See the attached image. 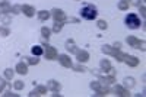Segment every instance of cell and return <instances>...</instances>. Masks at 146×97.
<instances>
[{
    "label": "cell",
    "instance_id": "obj_1",
    "mask_svg": "<svg viewBox=\"0 0 146 97\" xmlns=\"http://www.w3.org/2000/svg\"><path fill=\"white\" fill-rule=\"evenodd\" d=\"M80 16L86 20H94L98 16V10H96V7L92 6V5H85L80 9Z\"/></svg>",
    "mask_w": 146,
    "mask_h": 97
},
{
    "label": "cell",
    "instance_id": "obj_2",
    "mask_svg": "<svg viewBox=\"0 0 146 97\" xmlns=\"http://www.w3.org/2000/svg\"><path fill=\"white\" fill-rule=\"evenodd\" d=\"M124 22H126V26L130 28V29H137V28H140V25H142L140 19H139V16H137L136 13H129V15L126 16Z\"/></svg>",
    "mask_w": 146,
    "mask_h": 97
},
{
    "label": "cell",
    "instance_id": "obj_3",
    "mask_svg": "<svg viewBox=\"0 0 146 97\" xmlns=\"http://www.w3.org/2000/svg\"><path fill=\"white\" fill-rule=\"evenodd\" d=\"M51 16L54 18V20L56 22H64L66 20V15H64V12L62 10V9H57V7H54L51 12Z\"/></svg>",
    "mask_w": 146,
    "mask_h": 97
},
{
    "label": "cell",
    "instance_id": "obj_4",
    "mask_svg": "<svg viewBox=\"0 0 146 97\" xmlns=\"http://www.w3.org/2000/svg\"><path fill=\"white\" fill-rule=\"evenodd\" d=\"M44 54H45V58H47V59H50V61H54V59H57V57H58L57 49H56V48H53V46H50V45L45 48Z\"/></svg>",
    "mask_w": 146,
    "mask_h": 97
},
{
    "label": "cell",
    "instance_id": "obj_5",
    "mask_svg": "<svg viewBox=\"0 0 146 97\" xmlns=\"http://www.w3.org/2000/svg\"><path fill=\"white\" fill-rule=\"evenodd\" d=\"M57 59H58V62L62 64L64 68H72V67H73V62H72L70 57H69V55H66V54L58 55V57H57Z\"/></svg>",
    "mask_w": 146,
    "mask_h": 97
},
{
    "label": "cell",
    "instance_id": "obj_6",
    "mask_svg": "<svg viewBox=\"0 0 146 97\" xmlns=\"http://www.w3.org/2000/svg\"><path fill=\"white\" fill-rule=\"evenodd\" d=\"M123 61H124L129 67H137V65H139V58L135 57V55H127V54H124V59H123Z\"/></svg>",
    "mask_w": 146,
    "mask_h": 97
},
{
    "label": "cell",
    "instance_id": "obj_7",
    "mask_svg": "<svg viewBox=\"0 0 146 97\" xmlns=\"http://www.w3.org/2000/svg\"><path fill=\"white\" fill-rule=\"evenodd\" d=\"M76 59L79 62H82V64H85V62H88L89 61V52L88 51H85V49H78V52H76Z\"/></svg>",
    "mask_w": 146,
    "mask_h": 97
},
{
    "label": "cell",
    "instance_id": "obj_8",
    "mask_svg": "<svg viewBox=\"0 0 146 97\" xmlns=\"http://www.w3.org/2000/svg\"><path fill=\"white\" fill-rule=\"evenodd\" d=\"M113 91H114L117 96H121V97H127V96H130L129 89H126L124 86H114Z\"/></svg>",
    "mask_w": 146,
    "mask_h": 97
},
{
    "label": "cell",
    "instance_id": "obj_9",
    "mask_svg": "<svg viewBox=\"0 0 146 97\" xmlns=\"http://www.w3.org/2000/svg\"><path fill=\"white\" fill-rule=\"evenodd\" d=\"M47 90H51V91H60L62 90V84L56 80H48L47 81Z\"/></svg>",
    "mask_w": 146,
    "mask_h": 97
},
{
    "label": "cell",
    "instance_id": "obj_10",
    "mask_svg": "<svg viewBox=\"0 0 146 97\" xmlns=\"http://www.w3.org/2000/svg\"><path fill=\"white\" fill-rule=\"evenodd\" d=\"M21 12L23 15H25L27 18H32L35 15V9L32 6H28V5H22L21 6Z\"/></svg>",
    "mask_w": 146,
    "mask_h": 97
},
{
    "label": "cell",
    "instance_id": "obj_11",
    "mask_svg": "<svg viewBox=\"0 0 146 97\" xmlns=\"http://www.w3.org/2000/svg\"><path fill=\"white\" fill-rule=\"evenodd\" d=\"M15 71L18 72V74H21V76H27L28 74V65L25 64V62H18L16 64V67H15Z\"/></svg>",
    "mask_w": 146,
    "mask_h": 97
},
{
    "label": "cell",
    "instance_id": "obj_12",
    "mask_svg": "<svg viewBox=\"0 0 146 97\" xmlns=\"http://www.w3.org/2000/svg\"><path fill=\"white\" fill-rule=\"evenodd\" d=\"M126 42L131 46V48H136V49H139V45H140V41L136 38V36H133V35H129L127 38H126Z\"/></svg>",
    "mask_w": 146,
    "mask_h": 97
},
{
    "label": "cell",
    "instance_id": "obj_13",
    "mask_svg": "<svg viewBox=\"0 0 146 97\" xmlns=\"http://www.w3.org/2000/svg\"><path fill=\"white\" fill-rule=\"evenodd\" d=\"M66 49H67L70 54H76V52H78V48H76V45H75V41H73V39H67V41H66Z\"/></svg>",
    "mask_w": 146,
    "mask_h": 97
},
{
    "label": "cell",
    "instance_id": "obj_14",
    "mask_svg": "<svg viewBox=\"0 0 146 97\" xmlns=\"http://www.w3.org/2000/svg\"><path fill=\"white\" fill-rule=\"evenodd\" d=\"M36 16H38V19L40 20H42V22H45V20H48L51 18V13L48 10H40L38 13H36Z\"/></svg>",
    "mask_w": 146,
    "mask_h": 97
},
{
    "label": "cell",
    "instance_id": "obj_15",
    "mask_svg": "<svg viewBox=\"0 0 146 97\" xmlns=\"http://www.w3.org/2000/svg\"><path fill=\"white\" fill-rule=\"evenodd\" d=\"M31 52H32V55H35V57H41V55L44 54V48H42L41 45H34V46L31 48Z\"/></svg>",
    "mask_w": 146,
    "mask_h": 97
},
{
    "label": "cell",
    "instance_id": "obj_16",
    "mask_svg": "<svg viewBox=\"0 0 146 97\" xmlns=\"http://www.w3.org/2000/svg\"><path fill=\"white\" fill-rule=\"evenodd\" d=\"M124 84H123V86L126 87V89H131V87H135V84H136V80L135 78H133V77H126L124 78V81H123Z\"/></svg>",
    "mask_w": 146,
    "mask_h": 97
},
{
    "label": "cell",
    "instance_id": "obj_17",
    "mask_svg": "<svg viewBox=\"0 0 146 97\" xmlns=\"http://www.w3.org/2000/svg\"><path fill=\"white\" fill-rule=\"evenodd\" d=\"M50 35H51V29H48L47 26H42L41 28V36H42L45 41L50 39Z\"/></svg>",
    "mask_w": 146,
    "mask_h": 97
},
{
    "label": "cell",
    "instance_id": "obj_18",
    "mask_svg": "<svg viewBox=\"0 0 146 97\" xmlns=\"http://www.w3.org/2000/svg\"><path fill=\"white\" fill-rule=\"evenodd\" d=\"M101 49H102V52L104 54H108V55H113L117 49H114V48L111 46V45H104L102 48H101Z\"/></svg>",
    "mask_w": 146,
    "mask_h": 97
},
{
    "label": "cell",
    "instance_id": "obj_19",
    "mask_svg": "<svg viewBox=\"0 0 146 97\" xmlns=\"http://www.w3.org/2000/svg\"><path fill=\"white\" fill-rule=\"evenodd\" d=\"M62 29H63V22H56L54 25H53V29H51V32H54V33H58V32H62Z\"/></svg>",
    "mask_w": 146,
    "mask_h": 97
},
{
    "label": "cell",
    "instance_id": "obj_20",
    "mask_svg": "<svg viewBox=\"0 0 146 97\" xmlns=\"http://www.w3.org/2000/svg\"><path fill=\"white\" fill-rule=\"evenodd\" d=\"M72 68L75 70V71H78V72H85V71H88V68L85 67L82 62H79V64H76V65H73Z\"/></svg>",
    "mask_w": 146,
    "mask_h": 97
},
{
    "label": "cell",
    "instance_id": "obj_21",
    "mask_svg": "<svg viewBox=\"0 0 146 97\" xmlns=\"http://www.w3.org/2000/svg\"><path fill=\"white\" fill-rule=\"evenodd\" d=\"M13 76H15V71L12 70V68H6L5 70V78L6 80H12V78H13Z\"/></svg>",
    "mask_w": 146,
    "mask_h": 97
},
{
    "label": "cell",
    "instance_id": "obj_22",
    "mask_svg": "<svg viewBox=\"0 0 146 97\" xmlns=\"http://www.w3.org/2000/svg\"><path fill=\"white\" fill-rule=\"evenodd\" d=\"M100 65H101V70H104V71H108L110 68H111V62H110L108 59H102Z\"/></svg>",
    "mask_w": 146,
    "mask_h": 97
},
{
    "label": "cell",
    "instance_id": "obj_23",
    "mask_svg": "<svg viewBox=\"0 0 146 97\" xmlns=\"http://www.w3.org/2000/svg\"><path fill=\"white\" fill-rule=\"evenodd\" d=\"M129 6H130L129 0H121V2H118V9L120 10H127Z\"/></svg>",
    "mask_w": 146,
    "mask_h": 97
},
{
    "label": "cell",
    "instance_id": "obj_24",
    "mask_svg": "<svg viewBox=\"0 0 146 97\" xmlns=\"http://www.w3.org/2000/svg\"><path fill=\"white\" fill-rule=\"evenodd\" d=\"M27 59V64H29V65H36L40 62V59H38V57H31V58H25Z\"/></svg>",
    "mask_w": 146,
    "mask_h": 97
},
{
    "label": "cell",
    "instance_id": "obj_25",
    "mask_svg": "<svg viewBox=\"0 0 146 97\" xmlns=\"http://www.w3.org/2000/svg\"><path fill=\"white\" fill-rule=\"evenodd\" d=\"M13 89L15 90H23L25 89V84H23V81H21V80H16L13 83Z\"/></svg>",
    "mask_w": 146,
    "mask_h": 97
},
{
    "label": "cell",
    "instance_id": "obj_26",
    "mask_svg": "<svg viewBox=\"0 0 146 97\" xmlns=\"http://www.w3.org/2000/svg\"><path fill=\"white\" fill-rule=\"evenodd\" d=\"M96 26H98V29H101V31H105V29L108 28L107 22H105V20H102V19H100L98 22H96Z\"/></svg>",
    "mask_w": 146,
    "mask_h": 97
},
{
    "label": "cell",
    "instance_id": "obj_27",
    "mask_svg": "<svg viewBox=\"0 0 146 97\" xmlns=\"http://www.w3.org/2000/svg\"><path fill=\"white\" fill-rule=\"evenodd\" d=\"M9 33H10L9 28H6V26H0V36H9Z\"/></svg>",
    "mask_w": 146,
    "mask_h": 97
},
{
    "label": "cell",
    "instance_id": "obj_28",
    "mask_svg": "<svg viewBox=\"0 0 146 97\" xmlns=\"http://www.w3.org/2000/svg\"><path fill=\"white\" fill-rule=\"evenodd\" d=\"M0 19H2V23H3V25H10V22H12V19H10V16H7V15H5V16H2V18H0Z\"/></svg>",
    "mask_w": 146,
    "mask_h": 97
},
{
    "label": "cell",
    "instance_id": "obj_29",
    "mask_svg": "<svg viewBox=\"0 0 146 97\" xmlns=\"http://www.w3.org/2000/svg\"><path fill=\"white\" fill-rule=\"evenodd\" d=\"M35 90L40 93V96H41V94H45V93H47V86H36Z\"/></svg>",
    "mask_w": 146,
    "mask_h": 97
},
{
    "label": "cell",
    "instance_id": "obj_30",
    "mask_svg": "<svg viewBox=\"0 0 146 97\" xmlns=\"http://www.w3.org/2000/svg\"><path fill=\"white\" fill-rule=\"evenodd\" d=\"M101 84H102L101 81H92V83H91V89L96 91V90H98V89L101 87Z\"/></svg>",
    "mask_w": 146,
    "mask_h": 97
},
{
    "label": "cell",
    "instance_id": "obj_31",
    "mask_svg": "<svg viewBox=\"0 0 146 97\" xmlns=\"http://www.w3.org/2000/svg\"><path fill=\"white\" fill-rule=\"evenodd\" d=\"M64 22H67V23H79V19H78V18L70 16V18H66V20H64Z\"/></svg>",
    "mask_w": 146,
    "mask_h": 97
},
{
    "label": "cell",
    "instance_id": "obj_32",
    "mask_svg": "<svg viewBox=\"0 0 146 97\" xmlns=\"http://www.w3.org/2000/svg\"><path fill=\"white\" fill-rule=\"evenodd\" d=\"M7 86V83H6V80L5 78H2L0 77V91H3V89Z\"/></svg>",
    "mask_w": 146,
    "mask_h": 97
},
{
    "label": "cell",
    "instance_id": "obj_33",
    "mask_svg": "<svg viewBox=\"0 0 146 97\" xmlns=\"http://www.w3.org/2000/svg\"><path fill=\"white\" fill-rule=\"evenodd\" d=\"M19 10H21V6H12V10H10V13H13V15H18V13H19Z\"/></svg>",
    "mask_w": 146,
    "mask_h": 97
},
{
    "label": "cell",
    "instance_id": "obj_34",
    "mask_svg": "<svg viewBox=\"0 0 146 97\" xmlns=\"http://www.w3.org/2000/svg\"><path fill=\"white\" fill-rule=\"evenodd\" d=\"M3 96H5V97H18L19 94H15V93H12V91H6Z\"/></svg>",
    "mask_w": 146,
    "mask_h": 97
},
{
    "label": "cell",
    "instance_id": "obj_35",
    "mask_svg": "<svg viewBox=\"0 0 146 97\" xmlns=\"http://www.w3.org/2000/svg\"><path fill=\"white\" fill-rule=\"evenodd\" d=\"M139 10H140V15H142V16L145 18V15H146V7H145V6L142 5V6H139Z\"/></svg>",
    "mask_w": 146,
    "mask_h": 97
},
{
    "label": "cell",
    "instance_id": "obj_36",
    "mask_svg": "<svg viewBox=\"0 0 146 97\" xmlns=\"http://www.w3.org/2000/svg\"><path fill=\"white\" fill-rule=\"evenodd\" d=\"M130 5H133V6H140V0H130Z\"/></svg>",
    "mask_w": 146,
    "mask_h": 97
},
{
    "label": "cell",
    "instance_id": "obj_37",
    "mask_svg": "<svg viewBox=\"0 0 146 97\" xmlns=\"http://www.w3.org/2000/svg\"><path fill=\"white\" fill-rule=\"evenodd\" d=\"M145 46H146V42H145V41H140V45H139V49H140V51H145V49H146Z\"/></svg>",
    "mask_w": 146,
    "mask_h": 97
},
{
    "label": "cell",
    "instance_id": "obj_38",
    "mask_svg": "<svg viewBox=\"0 0 146 97\" xmlns=\"http://www.w3.org/2000/svg\"><path fill=\"white\" fill-rule=\"evenodd\" d=\"M29 96H31V97H38V96H40V93H38V91H36V90L34 89V90L29 93Z\"/></svg>",
    "mask_w": 146,
    "mask_h": 97
},
{
    "label": "cell",
    "instance_id": "obj_39",
    "mask_svg": "<svg viewBox=\"0 0 146 97\" xmlns=\"http://www.w3.org/2000/svg\"><path fill=\"white\" fill-rule=\"evenodd\" d=\"M113 48H114V49H121V42H114Z\"/></svg>",
    "mask_w": 146,
    "mask_h": 97
},
{
    "label": "cell",
    "instance_id": "obj_40",
    "mask_svg": "<svg viewBox=\"0 0 146 97\" xmlns=\"http://www.w3.org/2000/svg\"><path fill=\"white\" fill-rule=\"evenodd\" d=\"M5 3H7V0H0V6L5 5Z\"/></svg>",
    "mask_w": 146,
    "mask_h": 97
},
{
    "label": "cell",
    "instance_id": "obj_41",
    "mask_svg": "<svg viewBox=\"0 0 146 97\" xmlns=\"http://www.w3.org/2000/svg\"><path fill=\"white\" fill-rule=\"evenodd\" d=\"M0 18H2V10H0Z\"/></svg>",
    "mask_w": 146,
    "mask_h": 97
},
{
    "label": "cell",
    "instance_id": "obj_42",
    "mask_svg": "<svg viewBox=\"0 0 146 97\" xmlns=\"http://www.w3.org/2000/svg\"><path fill=\"white\" fill-rule=\"evenodd\" d=\"M76 2H79V0H76Z\"/></svg>",
    "mask_w": 146,
    "mask_h": 97
}]
</instances>
